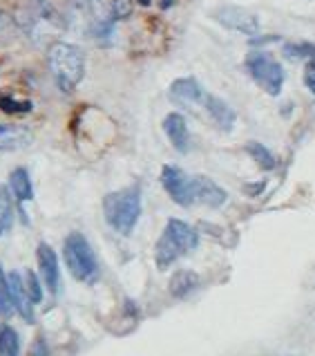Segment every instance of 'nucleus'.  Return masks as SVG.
<instances>
[{
  "label": "nucleus",
  "instance_id": "3",
  "mask_svg": "<svg viewBox=\"0 0 315 356\" xmlns=\"http://www.w3.org/2000/svg\"><path fill=\"white\" fill-rule=\"evenodd\" d=\"M197 244H199V236L188 222L170 218L155 247L157 267L161 271H166L170 264H175L181 256H186L192 249H197Z\"/></svg>",
  "mask_w": 315,
  "mask_h": 356
},
{
  "label": "nucleus",
  "instance_id": "23",
  "mask_svg": "<svg viewBox=\"0 0 315 356\" xmlns=\"http://www.w3.org/2000/svg\"><path fill=\"white\" fill-rule=\"evenodd\" d=\"M0 110L5 115H25L32 110V101H18L9 95H0Z\"/></svg>",
  "mask_w": 315,
  "mask_h": 356
},
{
  "label": "nucleus",
  "instance_id": "21",
  "mask_svg": "<svg viewBox=\"0 0 315 356\" xmlns=\"http://www.w3.org/2000/svg\"><path fill=\"white\" fill-rule=\"evenodd\" d=\"M16 312L14 307V298H12V289H9V276H5V269L0 264V316L9 318Z\"/></svg>",
  "mask_w": 315,
  "mask_h": 356
},
{
  "label": "nucleus",
  "instance_id": "11",
  "mask_svg": "<svg viewBox=\"0 0 315 356\" xmlns=\"http://www.w3.org/2000/svg\"><path fill=\"white\" fill-rule=\"evenodd\" d=\"M192 197H195V204L217 209L228 200V193L204 175H192Z\"/></svg>",
  "mask_w": 315,
  "mask_h": 356
},
{
  "label": "nucleus",
  "instance_id": "27",
  "mask_svg": "<svg viewBox=\"0 0 315 356\" xmlns=\"http://www.w3.org/2000/svg\"><path fill=\"white\" fill-rule=\"evenodd\" d=\"M304 86L315 95V60H309L307 67H304Z\"/></svg>",
  "mask_w": 315,
  "mask_h": 356
},
{
  "label": "nucleus",
  "instance_id": "8",
  "mask_svg": "<svg viewBox=\"0 0 315 356\" xmlns=\"http://www.w3.org/2000/svg\"><path fill=\"white\" fill-rule=\"evenodd\" d=\"M215 20L221 23L226 29H232V32H239V34H246V36L259 34V18L244 7H235V5L221 7L215 12Z\"/></svg>",
  "mask_w": 315,
  "mask_h": 356
},
{
  "label": "nucleus",
  "instance_id": "12",
  "mask_svg": "<svg viewBox=\"0 0 315 356\" xmlns=\"http://www.w3.org/2000/svg\"><path fill=\"white\" fill-rule=\"evenodd\" d=\"M164 132L168 141L172 144L177 152H188L190 150V132H188V124L184 115L179 113H170L164 119Z\"/></svg>",
  "mask_w": 315,
  "mask_h": 356
},
{
  "label": "nucleus",
  "instance_id": "14",
  "mask_svg": "<svg viewBox=\"0 0 315 356\" xmlns=\"http://www.w3.org/2000/svg\"><path fill=\"white\" fill-rule=\"evenodd\" d=\"M204 110L208 113V117L215 121V126L223 132L232 130V126H235V110H232L226 101L219 99V97H212V95H206V101H204Z\"/></svg>",
  "mask_w": 315,
  "mask_h": 356
},
{
  "label": "nucleus",
  "instance_id": "29",
  "mask_svg": "<svg viewBox=\"0 0 315 356\" xmlns=\"http://www.w3.org/2000/svg\"><path fill=\"white\" fill-rule=\"evenodd\" d=\"M264 186H266L264 181H259V184H246V193H250V195H257V193H262Z\"/></svg>",
  "mask_w": 315,
  "mask_h": 356
},
{
  "label": "nucleus",
  "instance_id": "18",
  "mask_svg": "<svg viewBox=\"0 0 315 356\" xmlns=\"http://www.w3.org/2000/svg\"><path fill=\"white\" fill-rule=\"evenodd\" d=\"M246 152L250 155V159L255 161V164L262 168V170H273L275 168V157H273V152L264 146V144H259V141H248L246 144Z\"/></svg>",
  "mask_w": 315,
  "mask_h": 356
},
{
  "label": "nucleus",
  "instance_id": "28",
  "mask_svg": "<svg viewBox=\"0 0 315 356\" xmlns=\"http://www.w3.org/2000/svg\"><path fill=\"white\" fill-rule=\"evenodd\" d=\"M29 356H49V348H47V341L43 337H38L32 345V352Z\"/></svg>",
  "mask_w": 315,
  "mask_h": 356
},
{
  "label": "nucleus",
  "instance_id": "24",
  "mask_svg": "<svg viewBox=\"0 0 315 356\" xmlns=\"http://www.w3.org/2000/svg\"><path fill=\"white\" fill-rule=\"evenodd\" d=\"M23 282H25V289H27V296L34 305H38L43 300V287H40V280L34 271L25 269V276H23Z\"/></svg>",
  "mask_w": 315,
  "mask_h": 356
},
{
  "label": "nucleus",
  "instance_id": "26",
  "mask_svg": "<svg viewBox=\"0 0 315 356\" xmlns=\"http://www.w3.org/2000/svg\"><path fill=\"white\" fill-rule=\"evenodd\" d=\"M14 32H16V20H14V16L0 12V43H5V40L12 38Z\"/></svg>",
  "mask_w": 315,
  "mask_h": 356
},
{
  "label": "nucleus",
  "instance_id": "4",
  "mask_svg": "<svg viewBox=\"0 0 315 356\" xmlns=\"http://www.w3.org/2000/svg\"><path fill=\"white\" fill-rule=\"evenodd\" d=\"M105 222L121 236H130L141 218V191L137 186L112 191L103 197Z\"/></svg>",
  "mask_w": 315,
  "mask_h": 356
},
{
  "label": "nucleus",
  "instance_id": "31",
  "mask_svg": "<svg viewBox=\"0 0 315 356\" xmlns=\"http://www.w3.org/2000/svg\"><path fill=\"white\" fill-rule=\"evenodd\" d=\"M139 5H144V7H148V5H150V0H139Z\"/></svg>",
  "mask_w": 315,
  "mask_h": 356
},
{
  "label": "nucleus",
  "instance_id": "6",
  "mask_svg": "<svg viewBox=\"0 0 315 356\" xmlns=\"http://www.w3.org/2000/svg\"><path fill=\"white\" fill-rule=\"evenodd\" d=\"M246 70L264 92H269L271 97H278L282 92L284 67L269 52H250L246 56Z\"/></svg>",
  "mask_w": 315,
  "mask_h": 356
},
{
  "label": "nucleus",
  "instance_id": "22",
  "mask_svg": "<svg viewBox=\"0 0 315 356\" xmlns=\"http://www.w3.org/2000/svg\"><path fill=\"white\" fill-rule=\"evenodd\" d=\"M284 56L291 60H315V45L313 43H287L284 45Z\"/></svg>",
  "mask_w": 315,
  "mask_h": 356
},
{
  "label": "nucleus",
  "instance_id": "1",
  "mask_svg": "<svg viewBox=\"0 0 315 356\" xmlns=\"http://www.w3.org/2000/svg\"><path fill=\"white\" fill-rule=\"evenodd\" d=\"M47 63L58 90L67 95L74 92L85 76V54L72 43H63V40L54 43L47 52Z\"/></svg>",
  "mask_w": 315,
  "mask_h": 356
},
{
  "label": "nucleus",
  "instance_id": "16",
  "mask_svg": "<svg viewBox=\"0 0 315 356\" xmlns=\"http://www.w3.org/2000/svg\"><path fill=\"white\" fill-rule=\"evenodd\" d=\"M9 191L18 202H29L34 200V184L32 177H29L27 168H14L12 175H9Z\"/></svg>",
  "mask_w": 315,
  "mask_h": 356
},
{
  "label": "nucleus",
  "instance_id": "10",
  "mask_svg": "<svg viewBox=\"0 0 315 356\" xmlns=\"http://www.w3.org/2000/svg\"><path fill=\"white\" fill-rule=\"evenodd\" d=\"M36 260H38V271L40 278L47 284V289L52 293H58L60 289V267H58V256L56 251L49 247L47 242H40L36 249Z\"/></svg>",
  "mask_w": 315,
  "mask_h": 356
},
{
  "label": "nucleus",
  "instance_id": "2",
  "mask_svg": "<svg viewBox=\"0 0 315 356\" xmlns=\"http://www.w3.org/2000/svg\"><path fill=\"white\" fill-rule=\"evenodd\" d=\"M16 27L34 43H45L60 27V18L47 0H20L14 12Z\"/></svg>",
  "mask_w": 315,
  "mask_h": 356
},
{
  "label": "nucleus",
  "instance_id": "13",
  "mask_svg": "<svg viewBox=\"0 0 315 356\" xmlns=\"http://www.w3.org/2000/svg\"><path fill=\"white\" fill-rule=\"evenodd\" d=\"M34 135L32 130L14 124H0V150L12 152V150H25L32 146Z\"/></svg>",
  "mask_w": 315,
  "mask_h": 356
},
{
  "label": "nucleus",
  "instance_id": "17",
  "mask_svg": "<svg viewBox=\"0 0 315 356\" xmlns=\"http://www.w3.org/2000/svg\"><path fill=\"white\" fill-rule=\"evenodd\" d=\"M199 284V276L190 269H179L175 276L170 278L168 289L175 298H186L188 293H192Z\"/></svg>",
  "mask_w": 315,
  "mask_h": 356
},
{
  "label": "nucleus",
  "instance_id": "5",
  "mask_svg": "<svg viewBox=\"0 0 315 356\" xmlns=\"http://www.w3.org/2000/svg\"><path fill=\"white\" fill-rule=\"evenodd\" d=\"M63 258L69 273L80 280V282H92L99 276V262H96V253L90 247L87 238L83 233H69L63 242Z\"/></svg>",
  "mask_w": 315,
  "mask_h": 356
},
{
  "label": "nucleus",
  "instance_id": "15",
  "mask_svg": "<svg viewBox=\"0 0 315 356\" xmlns=\"http://www.w3.org/2000/svg\"><path fill=\"white\" fill-rule=\"evenodd\" d=\"M9 289H12V298H14V307L16 312L23 316L27 323H34V307H32V300L27 296V289H25V282L23 276L18 271L9 273Z\"/></svg>",
  "mask_w": 315,
  "mask_h": 356
},
{
  "label": "nucleus",
  "instance_id": "19",
  "mask_svg": "<svg viewBox=\"0 0 315 356\" xmlns=\"http://www.w3.org/2000/svg\"><path fill=\"white\" fill-rule=\"evenodd\" d=\"M20 354V339L14 327L0 323V356H18Z\"/></svg>",
  "mask_w": 315,
  "mask_h": 356
},
{
  "label": "nucleus",
  "instance_id": "25",
  "mask_svg": "<svg viewBox=\"0 0 315 356\" xmlns=\"http://www.w3.org/2000/svg\"><path fill=\"white\" fill-rule=\"evenodd\" d=\"M132 14V0H112L110 16L112 20H124Z\"/></svg>",
  "mask_w": 315,
  "mask_h": 356
},
{
  "label": "nucleus",
  "instance_id": "9",
  "mask_svg": "<svg viewBox=\"0 0 315 356\" xmlns=\"http://www.w3.org/2000/svg\"><path fill=\"white\" fill-rule=\"evenodd\" d=\"M206 95L208 92H204V88L199 86V81L192 79V76H184V79L172 81V86L168 88L170 101H175V104L184 106V108H195V106L204 108Z\"/></svg>",
  "mask_w": 315,
  "mask_h": 356
},
{
  "label": "nucleus",
  "instance_id": "20",
  "mask_svg": "<svg viewBox=\"0 0 315 356\" xmlns=\"http://www.w3.org/2000/svg\"><path fill=\"white\" fill-rule=\"evenodd\" d=\"M14 225V200L12 191L5 184H0V227L3 231H9Z\"/></svg>",
  "mask_w": 315,
  "mask_h": 356
},
{
  "label": "nucleus",
  "instance_id": "30",
  "mask_svg": "<svg viewBox=\"0 0 315 356\" xmlns=\"http://www.w3.org/2000/svg\"><path fill=\"white\" fill-rule=\"evenodd\" d=\"M172 3H175V0H161V9H168Z\"/></svg>",
  "mask_w": 315,
  "mask_h": 356
},
{
  "label": "nucleus",
  "instance_id": "32",
  "mask_svg": "<svg viewBox=\"0 0 315 356\" xmlns=\"http://www.w3.org/2000/svg\"><path fill=\"white\" fill-rule=\"evenodd\" d=\"M3 233H5V231H3V227H0V236H3Z\"/></svg>",
  "mask_w": 315,
  "mask_h": 356
},
{
  "label": "nucleus",
  "instance_id": "7",
  "mask_svg": "<svg viewBox=\"0 0 315 356\" xmlns=\"http://www.w3.org/2000/svg\"><path fill=\"white\" fill-rule=\"evenodd\" d=\"M161 184H164L170 200L179 207H195L192 197V175H186L179 166H164L161 168Z\"/></svg>",
  "mask_w": 315,
  "mask_h": 356
}]
</instances>
